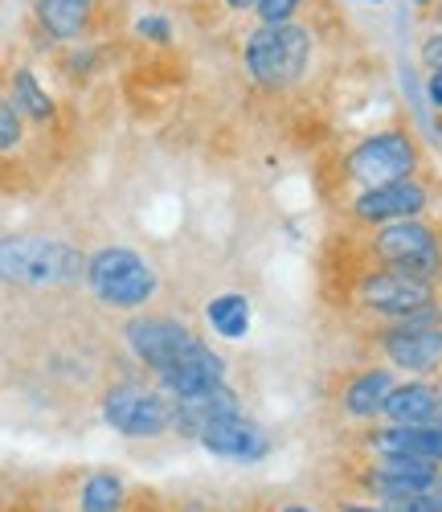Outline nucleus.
<instances>
[{
  "mask_svg": "<svg viewBox=\"0 0 442 512\" xmlns=\"http://www.w3.org/2000/svg\"><path fill=\"white\" fill-rule=\"evenodd\" d=\"M312 54H316L312 29L299 21H283V25L258 21L242 37V66L262 91H291L312 66Z\"/></svg>",
  "mask_w": 442,
  "mask_h": 512,
  "instance_id": "f257e3e1",
  "label": "nucleus"
},
{
  "mask_svg": "<svg viewBox=\"0 0 442 512\" xmlns=\"http://www.w3.org/2000/svg\"><path fill=\"white\" fill-rule=\"evenodd\" d=\"M361 254L373 267L442 287V226L430 218H402L373 226L361 242Z\"/></svg>",
  "mask_w": 442,
  "mask_h": 512,
  "instance_id": "f03ea898",
  "label": "nucleus"
},
{
  "mask_svg": "<svg viewBox=\"0 0 442 512\" xmlns=\"http://www.w3.org/2000/svg\"><path fill=\"white\" fill-rule=\"evenodd\" d=\"M0 279L13 287H70L86 279V254L46 234H5Z\"/></svg>",
  "mask_w": 442,
  "mask_h": 512,
  "instance_id": "7ed1b4c3",
  "label": "nucleus"
},
{
  "mask_svg": "<svg viewBox=\"0 0 442 512\" xmlns=\"http://www.w3.org/2000/svg\"><path fill=\"white\" fill-rule=\"evenodd\" d=\"M86 287L103 308L115 312H140L156 300L160 275L131 246H99L95 254H86Z\"/></svg>",
  "mask_w": 442,
  "mask_h": 512,
  "instance_id": "20e7f679",
  "label": "nucleus"
},
{
  "mask_svg": "<svg viewBox=\"0 0 442 512\" xmlns=\"http://www.w3.org/2000/svg\"><path fill=\"white\" fill-rule=\"evenodd\" d=\"M422 173V144L410 127H381L352 144L340 156V177L352 189H373L389 181H406Z\"/></svg>",
  "mask_w": 442,
  "mask_h": 512,
  "instance_id": "39448f33",
  "label": "nucleus"
},
{
  "mask_svg": "<svg viewBox=\"0 0 442 512\" xmlns=\"http://www.w3.org/2000/svg\"><path fill=\"white\" fill-rule=\"evenodd\" d=\"M348 295H352V308L361 316H369L373 324H389V320H406V316L430 308L442 291L434 283H422V279H410V275H397V271L369 263L357 279H352Z\"/></svg>",
  "mask_w": 442,
  "mask_h": 512,
  "instance_id": "423d86ee",
  "label": "nucleus"
},
{
  "mask_svg": "<svg viewBox=\"0 0 442 512\" xmlns=\"http://www.w3.org/2000/svg\"><path fill=\"white\" fill-rule=\"evenodd\" d=\"M377 357L406 377H434L442 369V320H389L373 328Z\"/></svg>",
  "mask_w": 442,
  "mask_h": 512,
  "instance_id": "0eeeda50",
  "label": "nucleus"
},
{
  "mask_svg": "<svg viewBox=\"0 0 442 512\" xmlns=\"http://www.w3.org/2000/svg\"><path fill=\"white\" fill-rule=\"evenodd\" d=\"M103 418L123 439H160L172 426V398L140 381H115L103 394Z\"/></svg>",
  "mask_w": 442,
  "mask_h": 512,
  "instance_id": "6e6552de",
  "label": "nucleus"
},
{
  "mask_svg": "<svg viewBox=\"0 0 442 512\" xmlns=\"http://www.w3.org/2000/svg\"><path fill=\"white\" fill-rule=\"evenodd\" d=\"M434 205V181L430 177H406V181H389L373 189H357L348 201V222L373 230L385 222H402V218H426Z\"/></svg>",
  "mask_w": 442,
  "mask_h": 512,
  "instance_id": "1a4fd4ad",
  "label": "nucleus"
},
{
  "mask_svg": "<svg viewBox=\"0 0 442 512\" xmlns=\"http://www.w3.org/2000/svg\"><path fill=\"white\" fill-rule=\"evenodd\" d=\"M123 340H127V349L144 361V369L156 373V381H160L197 349L201 336L176 316H131L123 324Z\"/></svg>",
  "mask_w": 442,
  "mask_h": 512,
  "instance_id": "9d476101",
  "label": "nucleus"
},
{
  "mask_svg": "<svg viewBox=\"0 0 442 512\" xmlns=\"http://www.w3.org/2000/svg\"><path fill=\"white\" fill-rule=\"evenodd\" d=\"M438 472L442 467H434L426 459H414V455H365L361 467L352 472V484L377 504H406Z\"/></svg>",
  "mask_w": 442,
  "mask_h": 512,
  "instance_id": "9b49d317",
  "label": "nucleus"
},
{
  "mask_svg": "<svg viewBox=\"0 0 442 512\" xmlns=\"http://www.w3.org/2000/svg\"><path fill=\"white\" fill-rule=\"evenodd\" d=\"M197 443L217 455V459H234V463H258L271 455V435L246 414V410H234V414H221L213 418L205 431L197 435Z\"/></svg>",
  "mask_w": 442,
  "mask_h": 512,
  "instance_id": "f8f14e48",
  "label": "nucleus"
},
{
  "mask_svg": "<svg viewBox=\"0 0 442 512\" xmlns=\"http://www.w3.org/2000/svg\"><path fill=\"white\" fill-rule=\"evenodd\" d=\"M397 386V373L381 361V365H361V369H352L344 381H340V390H336V406L348 422H377L381 410H385V398L393 394Z\"/></svg>",
  "mask_w": 442,
  "mask_h": 512,
  "instance_id": "ddd939ff",
  "label": "nucleus"
},
{
  "mask_svg": "<svg viewBox=\"0 0 442 512\" xmlns=\"http://www.w3.org/2000/svg\"><path fill=\"white\" fill-rule=\"evenodd\" d=\"M381 422L393 426H442V381L434 377H406L385 398Z\"/></svg>",
  "mask_w": 442,
  "mask_h": 512,
  "instance_id": "4468645a",
  "label": "nucleus"
},
{
  "mask_svg": "<svg viewBox=\"0 0 442 512\" xmlns=\"http://www.w3.org/2000/svg\"><path fill=\"white\" fill-rule=\"evenodd\" d=\"M234 410H242V402H238V394L226 386V381H221V386H213V390H205V394L172 398V431L185 435V439H197L213 418L234 414Z\"/></svg>",
  "mask_w": 442,
  "mask_h": 512,
  "instance_id": "2eb2a0df",
  "label": "nucleus"
},
{
  "mask_svg": "<svg viewBox=\"0 0 442 512\" xmlns=\"http://www.w3.org/2000/svg\"><path fill=\"white\" fill-rule=\"evenodd\" d=\"M95 5L99 0H33V17L41 33L54 41H78L95 25Z\"/></svg>",
  "mask_w": 442,
  "mask_h": 512,
  "instance_id": "dca6fc26",
  "label": "nucleus"
},
{
  "mask_svg": "<svg viewBox=\"0 0 442 512\" xmlns=\"http://www.w3.org/2000/svg\"><path fill=\"white\" fill-rule=\"evenodd\" d=\"M9 103L21 111V119L29 123H50L58 115V103L50 99V91L37 82V74L29 66H17L9 78Z\"/></svg>",
  "mask_w": 442,
  "mask_h": 512,
  "instance_id": "f3484780",
  "label": "nucleus"
},
{
  "mask_svg": "<svg viewBox=\"0 0 442 512\" xmlns=\"http://www.w3.org/2000/svg\"><path fill=\"white\" fill-rule=\"evenodd\" d=\"M209 328L221 340H242L250 332V300L242 291H226V295H213L209 308H205Z\"/></svg>",
  "mask_w": 442,
  "mask_h": 512,
  "instance_id": "a211bd4d",
  "label": "nucleus"
},
{
  "mask_svg": "<svg viewBox=\"0 0 442 512\" xmlns=\"http://www.w3.org/2000/svg\"><path fill=\"white\" fill-rule=\"evenodd\" d=\"M127 484L115 472H91L78 488V512H123Z\"/></svg>",
  "mask_w": 442,
  "mask_h": 512,
  "instance_id": "6ab92c4d",
  "label": "nucleus"
},
{
  "mask_svg": "<svg viewBox=\"0 0 442 512\" xmlns=\"http://www.w3.org/2000/svg\"><path fill=\"white\" fill-rule=\"evenodd\" d=\"M307 0H258L254 5V17L262 25H283V21H299Z\"/></svg>",
  "mask_w": 442,
  "mask_h": 512,
  "instance_id": "aec40b11",
  "label": "nucleus"
},
{
  "mask_svg": "<svg viewBox=\"0 0 442 512\" xmlns=\"http://www.w3.org/2000/svg\"><path fill=\"white\" fill-rule=\"evenodd\" d=\"M21 136H25V119H21V111H17L9 99H0V152L17 148Z\"/></svg>",
  "mask_w": 442,
  "mask_h": 512,
  "instance_id": "412c9836",
  "label": "nucleus"
},
{
  "mask_svg": "<svg viewBox=\"0 0 442 512\" xmlns=\"http://www.w3.org/2000/svg\"><path fill=\"white\" fill-rule=\"evenodd\" d=\"M418 58H422L426 74H430V70H442V29H434V33H426V37H422Z\"/></svg>",
  "mask_w": 442,
  "mask_h": 512,
  "instance_id": "4be33fe9",
  "label": "nucleus"
},
{
  "mask_svg": "<svg viewBox=\"0 0 442 512\" xmlns=\"http://www.w3.org/2000/svg\"><path fill=\"white\" fill-rule=\"evenodd\" d=\"M136 33H140L144 41H160V46H168L172 25H168V17H140V21H136Z\"/></svg>",
  "mask_w": 442,
  "mask_h": 512,
  "instance_id": "5701e85b",
  "label": "nucleus"
},
{
  "mask_svg": "<svg viewBox=\"0 0 442 512\" xmlns=\"http://www.w3.org/2000/svg\"><path fill=\"white\" fill-rule=\"evenodd\" d=\"M406 504H414V508H422V512H442V472H438L414 500H406Z\"/></svg>",
  "mask_w": 442,
  "mask_h": 512,
  "instance_id": "b1692460",
  "label": "nucleus"
},
{
  "mask_svg": "<svg viewBox=\"0 0 442 512\" xmlns=\"http://www.w3.org/2000/svg\"><path fill=\"white\" fill-rule=\"evenodd\" d=\"M426 99H430V107L442 115V70H430V74H426Z\"/></svg>",
  "mask_w": 442,
  "mask_h": 512,
  "instance_id": "393cba45",
  "label": "nucleus"
},
{
  "mask_svg": "<svg viewBox=\"0 0 442 512\" xmlns=\"http://www.w3.org/2000/svg\"><path fill=\"white\" fill-rule=\"evenodd\" d=\"M336 512H389V508L377 504V500H373V504H365V500H340Z\"/></svg>",
  "mask_w": 442,
  "mask_h": 512,
  "instance_id": "a878e982",
  "label": "nucleus"
},
{
  "mask_svg": "<svg viewBox=\"0 0 442 512\" xmlns=\"http://www.w3.org/2000/svg\"><path fill=\"white\" fill-rule=\"evenodd\" d=\"M221 5H226L230 13H254L258 0H221Z\"/></svg>",
  "mask_w": 442,
  "mask_h": 512,
  "instance_id": "bb28decb",
  "label": "nucleus"
},
{
  "mask_svg": "<svg viewBox=\"0 0 442 512\" xmlns=\"http://www.w3.org/2000/svg\"><path fill=\"white\" fill-rule=\"evenodd\" d=\"M275 512H320V508H312V504H303V500H287V504H279Z\"/></svg>",
  "mask_w": 442,
  "mask_h": 512,
  "instance_id": "cd10ccee",
  "label": "nucleus"
},
{
  "mask_svg": "<svg viewBox=\"0 0 442 512\" xmlns=\"http://www.w3.org/2000/svg\"><path fill=\"white\" fill-rule=\"evenodd\" d=\"M410 5H414V9H434L438 0H410Z\"/></svg>",
  "mask_w": 442,
  "mask_h": 512,
  "instance_id": "c85d7f7f",
  "label": "nucleus"
},
{
  "mask_svg": "<svg viewBox=\"0 0 442 512\" xmlns=\"http://www.w3.org/2000/svg\"><path fill=\"white\" fill-rule=\"evenodd\" d=\"M430 13H434V25H438V29H442V0H438V5H434V9H430Z\"/></svg>",
  "mask_w": 442,
  "mask_h": 512,
  "instance_id": "c756f323",
  "label": "nucleus"
},
{
  "mask_svg": "<svg viewBox=\"0 0 442 512\" xmlns=\"http://www.w3.org/2000/svg\"><path fill=\"white\" fill-rule=\"evenodd\" d=\"M185 512H213V508H185Z\"/></svg>",
  "mask_w": 442,
  "mask_h": 512,
  "instance_id": "7c9ffc66",
  "label": "nucleus"
},
{
  "mask_svg": "<svg viewBox=\"0 0 442 512\" xmlns=\"http://www.w3.org/2000/svg\"><path fill=\"white\" fill-rule=\"evenodd\" d=\"M365 5H385V0H365Z\"/></svg>",
  "mask_w": 442,
  "mask_h": 512,
  "instance_id": "2f4dec72",
  "label": "nucleus"
},
{
  "mask_svg": "<svg viewBox=\"0 0 442 512\" xmlns=\"http://www.w3.org/2000/svg\"><path fill=\"white\" fill-rule=\"evenodd\" d=\"M438 381H442V369H438Z\"/></svg>",
  "mask_w": 442,
  "mask_h": 512,
  "instance_id": "473e14b6",
  "label": "nucleus"
},
{
  "mask_svg": "<svg viewBox=\"0 0 442 512\" xmlns=\"http://www.w3.org/2000/svg\"><path fill=\"white\" fill-rule=\"evenodd\" d=\"M438 132H442V123H438Z\"/></svg>",
  "mask_w": 442,
  "mask_h": 512,
  "instance_id": "72a5a7b5",
  "label": "nucleus"
},
{
  "mask_svg": "<svg viewBox=\"0 0 442 512\" xmlns=\"http://www.w3.org/2000/svg\"><path fill=\"white\" fill-rule=\"evenodd\" d=\"M438 226H442V222H438Z\"/></svg>",
  "mask_w": 442,
  "mask_h": 512,
  "instance_id": "f704fd0d",
  "label": "nucleus"
}]
</instances>
